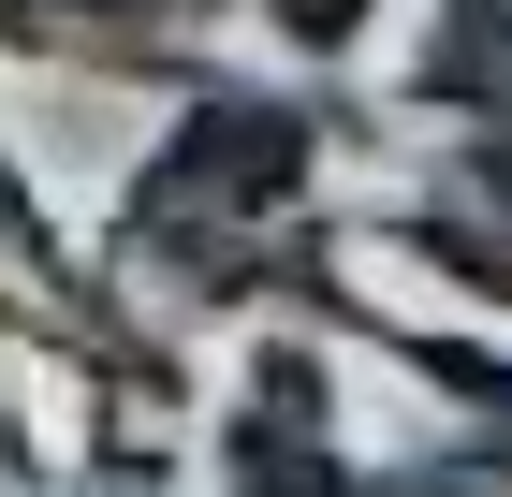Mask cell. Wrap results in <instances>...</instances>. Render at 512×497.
Returning <instances> with one entry per match:
<instances>
[{"label": "cell", "mask_w": 512, "mask_h": 497, "mask_svg": "<svg viewBox=\"0 0 512 497\" xmlns=\"http://www.w3.org/2000/svg\"><path fill=\"white\" fill-rule=\"evenodd\" d=\"M366 497H512V483H498V468H439V454H425V468H395V483H366Z\"/></svg>", "instance_id": "6"}, {"label": "cell", "mask_w": 512, "mask_h": 497, "mask_svg": "<svg viewBox=\"0 0 512 497\" xmlns=\"http://www.w3.org/2000/svg\"><path fill=\"white\" fill-rule=\"evenodd\" d=\"M278 15V44H293V59H337V44L366 30V0H264Z\"/></svg>", "instance_id": "5"}, {"label": "cell", "mask_w": 512, "mask_h": 497, "mask_svg": "<svg viewBox=\"0 0 512 497\" xmlns=\"http://www.w3.org/2000/svg\"><path fill=\"white\" fill-rule=\"evenodd\" d=\"M410 103L469 117V132H512V0H439L425 59H410Z\"/></svg>", "instance_id": "3"}, {"label": "cell", "mask_w": 512, "mask_h": 497, "mask_svg": "<svg viewBox=\"0 0 512 497\" xmlns=\"http://www.w3.org/2000/svg\"><path fill=\"white\" fill-rule=\"evenodd\" d=\"M395 351H410L439 395H469V410H483V468L512 483V351H469V337H395Z\"/></svg>", "instance_id": "4"}, {"label": "cell", "mask_w": 512, "mask_h": 497, "mask_svg": "<svg viewBox=\"0 0 512 497\" xmlns=\"http://www.w3.org/2000/svg\"><path fill=\"white\" fill-rule=\"evenodd\" d=\"M322 161V117L278 103V88H205V117H176V147L147 161V191H132L118 249H161L176 278L205 293H337V249L293 220Z\"/></svg>", "instance_id": "1"}, {"label": "cell", "mask_w": 512, "mask_h": 497, "mask_svg": "<svg viewBox=\"0 0 512 497\" xmlns=\"http://www.w3.org/2000/svg\"><path fill=\"white\" fill-rule=\"evenodd\" d=\"M337 395H322V366L308 351H264V366H249V410L220 424V483L235 497H366L352 468H337Z\"/></svg>", "instance_id": "2"}]
</instances>
